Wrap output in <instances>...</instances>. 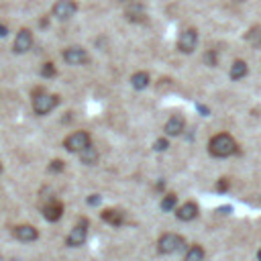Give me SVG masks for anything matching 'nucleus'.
Segmentation results:
<instances>
[{"instance_id":"obj_23","label":"nucleus","mask_w":261,"mask_h":261,"mask_svg":"<svg viewBox=\"0 0 261 261\" xmlns=\"http://www.w3.org/2000/svg\"><path fill=\"white\" fill-rule=\"evenodd\" d=\"M204 61L208 63V65H212V67H214V65H216V51H214V49H210V51L204 56Z\"/></svg>"},{"instance_id":"obj_2","label":"nucleus","mask_w":261,"mask_h":261,"mask_svg":"<svg viewBox=\"0 0 261 261\" xmlns=\"http://www.w3.org/2000/svg\"><path fill=\"white\" fill-rule=\"evenodd\" d=\"M184 245H186V239L182 235H177V232H163L157 241V251L163 255H172L184 249Z\"/></svg>"},{"instance_id":"obj_24","label":"nucleus","mask_w":261,"mask_h":261,"mask_svg":"<svg viewBox=\"0 0 261 261\" xmlns=\"http://www.w3.org/2000/svg\"><path fill=\"white\" fill-rule=\"evenodd\" d=\"M63 170V161L61 159H53L51 166H49V172H61Z\"/></svg>"},{"instance_id":"obj_22","label":"nucleus","mask_w":261,"mask_h":261,"mask_svg":"<svg viewBox=\"0 0 261 261\" xmlns=\"http://www.w3.org/2000/svg\"><path fill=\"white\" fill-rule=\"evenodd\" d=\"M58 72H56V65H53L51 61H47V63H43L41 65V76H45V78H53Z\"/></svg>"},{"instance_id":"obj_11","label":"nucleus","mask_w":261,"mask_h":261,"mask_svg":"<svg viewBox=\"0 0 261 261\" xmlns=\"http://www.w3.org/2000/svg\"><path fill=\"white\" fill-rule=\"evenodd\" d=\"M15 237L23 243H33V241L39 239V231L33 225H19L15 229Z\"/></svg>"},{"instance_id":"obj_18","label":"nucleus","mask_w":261,"mask_h":261,"mask_svg":"<svg viewBox=\"0 0 261 261\" xmlns=\"http://www.w3.org/2000/svg\"><path fill=\"white\" fill-rule=\"evenodd\" d=\"M184 261H204V249L200 245H192L184 257Z\"/></svg>"},{"instance_id":"obj_14","label":"nucleus","mask_w":261,"mask_h":261,"mask_svg":"<svg viewBox=\"0 0 261 261\" xmlns=\"http://www.w3.org/2000/svg\"><path fill=\"white\" fill-rule=\"evenodd\" d=\"M100 216H102L104 223L113 225V227H120L122 223H125V214H122L120 210H116V208H106V210H102Z\"/></svg>"},{"instance_id":"obj_15","label":"nucleus","mask_w":261,"mask_h":261,"mask_svg":"<svg viewBox=\"0 0 261 261\" xmlns=\"http://www.w3.org/2000/svg\"><path fill=\"white\" fill-rule=\"evenodd\" d=\"M247 74H249V67H247V63L243 59H237L235 63L231 65V80H243Z\"/></svg>"},{"instance_id":"obj_10","label":"nucleus","mask_w":261,"mask_h":261,"mask_svg":"<svg viewBox=\"0 0 261 261\" xmlns=\"http://www.w3.org/2000/svg\"><path fill=\"white\" fill-rule=\"evenodd\" d=\"M33 47V33L29 29H21L15 37V43H12V49L15 53H25Z\"/></svg>"},{"instance_id":"obj_9","label":"nucleus","mask_w":261,"mask_h":261,"mask_svg":"<svg viewBox=\"0 0 261 261\" xmlns=\"http://www.w3.org/2000/svg\"><path fill=\"white\" fill-rule=\"evenodd\" d=\"M41 212H43V216L47 218L49 223H58L59 218L63 216V204L59 202V200H49V202H45L43 204V208H41Z\"/></svg>"},{"instance_id":"obj_25","label":"nucleus","mask_w":261,"mask_h":261,"mask_svg":"<svg viewBox=\"0 0 261 261\" xmlns=\"http://www.w3.org/2000/svg\"><path fill=\"white\" fill-rule=\"evenodd\" d=\"M155 149H157V151H166V149H168V141H166V139L155 141Z\"/></svg>"},{"instance_id":"obj_5","label":"nucleus","mask_w":261,"mask_h":261,"mask_svg":"<svg viewBox=\"0 0 261 261\" xmlns=\"http://www.w3.org/2000/svg\"><path fill=\"white\" fill-rule=\"evenodd\" d=\"M88 229H90V223L86 218H80V223L70 231V235H67V245L70 247H80L86 243V237H88Z\"/></svg>"},{"instance_id":"obj_17","label":"nucleus","mask_w":261,"mask_h":261,"mask_svg":"<svg viewBox=\"0 0 261 261\" xmlns=\"http://www.w3.org/2000/svg\"><path fill=\"white\" fill-rule=\"evenodd\" d=\"M80 159H82V163H86V166H92V163L98 161V153H96L94 147L88 145L84 151H80Z\"/></svg>"},{"instance_id":"obj_7","label":"nucleus","mask_w":261,"mask_h":261,"mask_svg":"<svg viewBox=\"0 0 261 261\" xmlns=\"http://www.w3.org/2000/svg\"><path fill=\"white\" fill-rule=\"evenodd\" d=\"M198 45V33L196 29H186L180 33V37H177V49H180L182 53H192L196 49Z\"/></svg>"},{"instance_id":"obj_26","label":"nucleus","mask_w":261,"mask_h":261,"mask_svg":"<svg viewBox=\"0 0 261 261\" xmlns=\"http://www.w3.org/2000/svg\"><path fill=\"white\" fill-rule=\"evenodd\" d=\"M216 188H218V190H221V192H225V190L229 188V182H227V180H221V182H218V184H216Z\"/></svg>"},{"instance_id":"obj_12","label":"nucleus","mask_w":261,"mask_h":261,"mask_svg":"<svg viewBox=\"0 0 261 261\" xmlns=\"http://www.w3.org/2000/svg\"><path fill=\"white\" fill-rule=\"evenodd\" d=\"M175 216L180 218V221H184V223L194 221V218L198 216V204L196 202H186V204H182L180 208L175 210Z\"/></svg>"},{"instance_id":"obj_27","label":"nucleus","mask_w":261,"mask_h":261,"mask_svg":"<svg viewBox=\"0 0 261 261\" xmlns=\"http://www.w3.org/2000/svg\"><path fill=\"white\" fill-rule=\"evenodd\" d=\"M0 35H6V29H4L2 25H0Z\"/></svg>"},{"instance_id":"obj_6","label":"nucleus","mask_w":261,"mask_h":261,"mask_svg":"<svg viewBox=\"0 0 261 261\" xmlns=\"http://www.w3.org/2000/svg\"><path fill=\"white\" fill-rule=\"evenodd\" d=\"M76 10H78V4L74 2V0H58V2L53 4V8H51L53 17L59 19V21L72 19L76 15Z\"/></svg>"},{"instance_id":"obj_3","label":"nucleus","mask_w":261,"mask_h":261,"mask_svg":"<svg viewBox=\"0 0 261 261\" xmlns=\"http://www.w3.org/2000/svg\"><path fill=\"white\" fill-rule=\"evenodd\" d=\"M58 104H59V96L47 94V92L41 90L39 94H35V98H33V111H35V115L43 116V115H49Z\"/></svg>"},{"instance_id":"obj_19","label":"nucleus","mask_w":261,"mask_h":261,"mask_svg":"<svg viewBox=\"0 0 261 261\" xmlns=\"http://www.w3.org/2000/svg\"><path fill=\"white\" fill-rule=\"evenodd\" d=\"M127 17H129V21L139 23V21H145V12H143V8L139 4H135V6H131L127 10Z\"/></svg>"},{"instance_id":"obj_16","label":"nucleus","mask_w":261,"mask_h":261,"mask_svg":"<svg viewBox=\"0 0 261 261\" xmlns=\"http://www.w3.org/2000/svg\"><path fill=\"white\" fill-rule=\"evenodd\" d=\"M149 74L147 72H137V74H133V78H131V84H133V88L135 90H145L147 86H149Z\"/></svg>"},{"instance_id":"obj_8","label":"nucleus","mask_w":261,"mask_h":261,"mask_svg":"<svg viewBox=\"0 0 261 261\" xmlns=\"http://www.w3.org/2000/svg\"><path fill=\"white\" fill-rule=\"evenodd\" d=\"M63 61L67 65H82V63H88L90 61V56L86 53L84 47H67L63 51Z\"/></svg>"},{"instance_id":"obj_21","label":"nucleus","mask_w":261,"mask_h":261,"mask_svg":"<svg viewBox=\"0 0 261 261\" xmlns=\"http://www.w3.org/2000/svg\"><path fill=\"white\" fill-rule=\"evenodd\" d=\"M247 39H249L255 47H261V27H253L249 35H247Z\"/></svg>"},{"instance_id":"obj_29","label":"nucleus","mask_w":261,"mask_h":261,"mask_svg":"<svg viewBox=\"0 0 261 261\" xmlns=\"http://www.w3.org/2000/svg\"><path fill=\"white\" fill-rule=\"evenodd\" d=\"M0 174H2V163H0Z\"/></svg>"},{"instance_id":"obj_28","label":"nucleus","mask_w":261,"mask_h":261,"mask_svg":"<svg viewBox=\"0 0 261 261\" xmlns=\"http://www.w3.org/2000/svg\"><path fill=\"white\" fill-rule=\"evenodd\" d=\"M257 259H259V261H261V249H259V253H257Z\"/></svg>"},{"instance_id":"obj_1","label":"nucleus","mask_w":261,"mask_h":261,"mask_svg":"<svg viewBox=\"0 0 261 261\" xmlns=\"http://www.w3.org/2000/svg\"><path fill=\"white\" fill-rule=\"evenodd\" d=\"M208 151L214 157H231L237 151V141L229 133H218L208 141Z\"/></svg>"},{"instance_id":"obj_20","label":"nucleus","mask_w":261,"mask_h":261,"mask_svg":"<svg viewBox=\"0 0 261 261\" xmlns=\"http://www.w3.org/2000/svg\"><path fill=\"white\" fill-rule=\"evenodd\" d=\"M175 204H177V196L175 194H166L163 200H161V208L166 212H172L175 208Z\"/></svg>"},{"instance_id":"obj_13","label":"nucleus","mask_w":261,"mask_h":261,"mask_svg":"<svg viewBox=\"0 0 261 261\" xmlns=\"http://www.w3.org/2000/svg\"><path fill=\"white\" fill-rule=\"evenodd\" d=\"M186 129V120H184V116H180V115H174L168 122H166V135H170V137H177V135H182V131Z\"/></svg>"},{"instance_id":"obj_4","label":"nucleus","mask_w":261,"mask_h":261,"mask_svg":"<svg viewBox=\"0 0 261 261\" xmlns=\"http://www.w3.org/2000/svg\"><path fill=\"white\" fill-rule=\"evenodd\" d=\"M88 145H90V135L86 131H74L72 135H67L63 141V147L67 151H72V153H80V151H84Z\"/></svg>"}]
</instances>
